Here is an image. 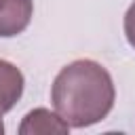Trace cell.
Listing matches in <instances>:
<instances>
[{"label":"cell","instance_id":"cell-1","mask_svg":"<svg viewBox=\"0 0 135 135\" xmlns=\"http://www.w3.org/2000/svg\"><path fill=\"white\" fill-rule=\"evenodd\" d=\"M116 99L110 72L93 59H76L59 70L51 86L55 112L72 127L84 129L103 120Z\"/></svg>","mask_w":135,"mask_h":135},{"label":"cell","instance_id":"cell-2","mask_svg":"<svg viewBox=\"0 0 135 135\" xmlns=\"http://www.w3.org/2000/svg\"><path fill=\"white\" fill-rule=\"evenodd\" d=\"M34 15V0H0V38L21 34Z\"/></svg>","mask_w":135,"mask_h":135},{"label":"cell","instance_id":"cell-3","mask_svg":"<svg viewBox=\"0 0 135 135\" xmlns=\"http://www.w3.org/2000/svg\"><path fill=\"white\" fill-rule=\"evenodd\" d=\"M72 127L57 114L46 108H36L27 112L19 124V135H53V133H68Z\"/></svg>","mask_w":135,"mask_h":135},{"label":"cell","instance_id":"cell-4","mask_svg":"<svg viewBox=\"0 0 135 135\" xmlns=\"http://www.w3.org/2000/svg\"><path fill=\"white\" fill-rule=\"evenodd\" d=\"M23 86L25 78L21 70L11 61L0 59V114L11 112L15 108V103L23 95Z\"/></svg>","mask_w":135,"mask_h":135},{"label":"cell","instance_id":"cell-5","mask_svg":"<svg viewBox=\"0 0 135 135\" xmlns=\"http://www.w3.org/2000/svg\"><path fill=\"white\" fill-rule=\"evenodd\" d=\"M124 36H127V40H129V44L135 49V2L127 8V13H124Z\"/></svg>","mask_w":135,"mask_h":135},{"label":"cell","instance_id":"cell-6","mask_svg":"<svg viewBox=\"0 0 135 135\" xmlns=\"http://www.w3.org/2000/svg\"><path fill=\"white\" fill-rule=\"evenodd\" d=\"M4 133V122H2V114H0V135Z\"/></svg>","mask_w":135,"mask_h":135}]
</instances>
